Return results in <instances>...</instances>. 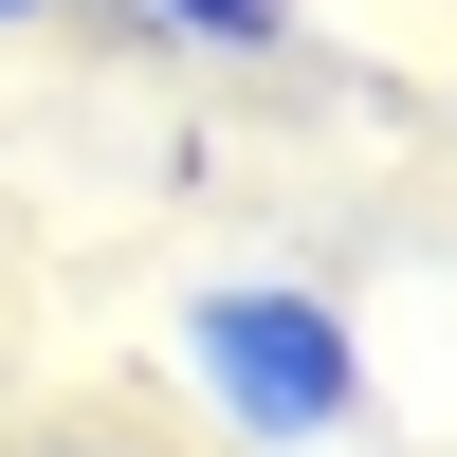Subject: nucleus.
<instances>
[{
  "mask_svg": "<svg viewBox=\"0 0 457 457\" xmlns=\"http://www.w3.org/2000/svg\"><path fill=\"white\" fill-rule=\"evenodd\" d=\"M129 37H165V55H220V73H275L312 55V0H110Z\"/></svg>",
  "mask_w": 457,
  "mask_h": 457,
  "instance_id": "obj_2",
  "label": "nucleus"
},
{
  "mask_svg": "<svg viewBox=\"0 0 457 457\" xmlns=\"http://www.w3.org/2000/svg\"><path fill=\"white\" fill-rule=\"evenodd\" d=\"M19 457H146V439H19Z\"/></svg>",
  "mask_w": 457,
  "mask_h": 457,
  "instance_id": "obj_3",
  "label": "nucleus"
},
{
  "mask_svg": "<svg viewBox=\"0 0 457 457\" xmlns=\"http://www.w3.org/2000/svg\"><path fill=\"white\" fill-rule=\"evenodd\" d=\"M37 19H73V0H0V37H37Z\"/></svg>",
  "mask_w": 457,
  "mask_h": 457,
  "instance_id": "obj_4",
  "label": "nucleus"
},
{
  "mask_svg": "<svg viewBox=\"0 0 457 457\" xmlns=\"http://www.w3.org/2000/svg\"><path fill=\"white\" fill-rule=\"evenodd\" d=\"M165 366H183V403H202L238 457H348L366 439V329H348V293L293 275V256L202 275L165 312Z\"/></svg>",
  "mask_w": 457,
  "mask_h": 457,
  "instance_id": "obj_1",
  "label": "nucleus"
}]
</instances>
